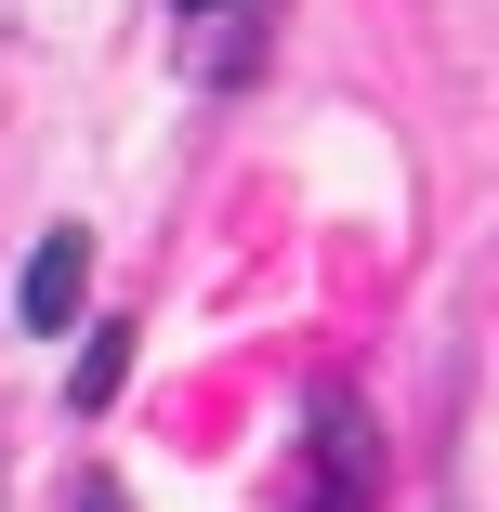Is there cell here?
<instances>
[{
    "instance_id": "6da1fadb",
    "label": "cell",
    "mask_w": 499,
    "mask_h": 512,
    "mask_svg": "<svg viewBox=\"0 0 499 512\" xmlns=\"http://www.w3.org/2000/svg\"><path fill=\"white\" fill-rule=\"evenodd\" d=\"M276 512H381V434H368V407H355L342 381L303 407V447H289Z\"/></svg>"
},
{
    "instance_id": "7a4b0ae2",
    "label": "cell",
    "mask_w": 499,
    "mask_h": 512,
    "mask_svg": "<svg viewBox=\"0 0 499 512\" xmlns=\"http://www.w3.org/2000/svg\"><path fill=\"white\" fill-rule=\"evenodd\" d=\"M79 302H92V224H53L27 250V276H14V316L53 342V329H79Z\"/></svg>"
},
{
    "instance_id": "3957f363",
    "label": "cell",
    "mask_w": 499,
    "mask_h": 512,
    "mask_svg": "<svg viewBox=\"0 0 499 512\" xmlns=\"http://www.w3.org/2000/svg\"><path fill=\"white\" fill-rule=\"evenodd\" d=\"M171 14H197V66L237 79V66L263 53V14H276V0H171Z\"/></svg>"
},
{
    "instance_id": "277c9868",
    "label": "cell",
    "mask_w": 499,
    "mask_h": 512,
    "mask_svg": "<svg viewBox=\"0 0 499 512\" xmlns=\"http://www.w3.org/2000/svg\"><path fill=\"white\" fill-rule=\"evenodd\" d=\"M119 381H132V329L106 316V329L79 342V381H66V394H79V407H119Z\"/></svg>"
},
{
    "instance_id": "5b68a950",
    "label": "cell",
    "mask_w": 499,
    "mask_h": 512,
    "mask_svg": "<svg viewBox=\"0 0 499 512\" xmlns=\"http://www.w3.org/2000/svg\"><path fill=\"white\" fill-rule=\"evenodd\" d=\"M66 512H132V499H119L106 473H79V499H66Z\"/></svg>"
}]
</instances>
